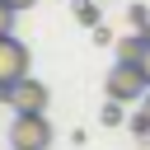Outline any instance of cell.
Segmentation results:
<instances>
[{"label": "cell", "mask_w": 150, "mask_h": 150, "mask_svg": "<svg viewBox=\"0 0 150 150\" xmlns=\"http://www.w3.org/2000/svg\"><path fill=\"white\" fill-rule=\"evenodd\" d=\"M145 94H150V75H145L141 61H117V66L108 70V98L136 103V98H145Z\"/></svg>", "instance_id": "6da1fadb"}, {"label": "cell", "mask_w": 150, "mask_h": 150, "mask_svg": "<svg viewBox=\"0 0 150 150\" xmlns=\"http://www.w3.org/2000/svg\"><path fill=\"white\" fill-rule=\"evenodd\" d=\"M52 145V122L47 112H28L9 122V150H47Z\"/></svg>", "instance_id": "7a4b0ae2"}, {"label": "cell", "mask_w": 150, "mask_h": 150, "mask_svg": "<svg viewBox=\"0 0 150 150\" xmlns=\"http://www.w3.org/2000/svg\"><path fill=\"white\" fill-rule=\"evenodd\" d=\"M47 98H52V94H47V84H42V80H33V75H28V80H19V84H9V89L0 94V103H5V108H14V117L47 112Z\"/></svg>", "instance_id": "3957f363"}, {"label": "cell", "mask_w": 150, "mask_h": 150, "mask_svg": "<svg viewBox=\"0 0 150 150\" xmlns=\"http://www.w3.org/2000/svg\"><path fill=\"white\" fill-rule=\"evenodd\" d=\"M28 66H33V56H28V47L9 33V38H0V94L9 89V84H19V80H28Z\"/></svg>", "instance_id": "277c9868"}, {"label": "cell", "mask_w": 150, "mask_h": 150, "mask_svg": "<svg viewBox=\"0 0 150 150\" xmlns=\"http://www.w3.org/2000/svg\"><path fill=\"white\" fill-rule=\"evenodd\" d=\"M145 47H150V33H127L117 42V61H145Z\"/></svg>", "instance_id": "5b68a950"}, {"label": "cell", "mask_w": 150, "mask_h": 150, "mask_svg": "<svg viewBox=\"0 0 150 150\" xmlns=\"http://www.w3.org/2000/svg\"><path fill=\"white\" fill-rule=\"evenodd\" d=\"M122 117H127V112H122V103H117V98H108V103H103V127H117Z\"/></svg>", "instance_id": "8992f818"}, {"label": "cell", "mask_w": 150, "mask_h": 150, "mask_svg": "<svg viewBox=\"0 0 150 150\" xmlns=\"http://www.w3.org/2000/svg\"><path fill=\"white\" fill-rule=\"evenodd\" d=\"M131 28L136 33H150V9L145 5H131Z\"/></svg>", "instance_id": "52a82bcc"}, {"label": "cell", "mask_w": 150, "mask_h": 150, "mask_svg": "<svg viewBox=\"0 0 150 150\" xmlns=\"http://www.w3.org/2000/svg\"><path fill=\"white\" fill-rule=\"evenodd\" d=\"M14 14H19V9L0 0V38H9V33H14Z\"/></svg>", "instance_id": "ba28073f"}, {"label": "cell", "mask_w": 150, "mask_h": 150, "mask_svg": "<svg viewBox=\"0 0 150 150\" xmlns=\"http://www.w3.org/2000/svg\"><path fill=\"white\" fill-rule=\"evenodd\" d=\"M80 19H84L89 28H98V5H89V0H84V5H80Z\"/></svg>", "instance_id": "9c48e42d"}, {"label": "cell", "mask_w": 150, "mask_h": 150, "mask_svg": "<svg viewBox=\"0 0 150 150\" xmlns=\"http://www.w3.org/2000/svg\"><path fill=\"white\" fill-rule=\"evenodd\" d=\"M131 131H136V136H150V117L136 112V117H131Z\"/></svg>", "instance_id": "30bf717a"}, {"label": "cell", "mask_w": 150, "mask_h": 150, "mask_svg": "<svg viewBox=\"0 0 150 150\" xmlns=\"http://www.w3.org/2000/svg\"><path fill=\"white\" fill-rule=\"evenodd\" d=\"M5 5H14V9H28V5H38V0H5Z\"/></svg>", "instance_id": "8fae6325"}, {"label": "cell", "mask_w": 150, "mask_h": 150, "mask_svg": "<svg viewBox=\"0 0 150 150\" xmlns=\"http://www.w3.org/2000/svg\"><path fill=\"white\" fill-rule=\"evenodd\" d=\"M141 66H145V75H150V47H145V61H141Z\"/></svg>", "instance_id": "7c38bea8"}, {"label": "cell", "mask_w": 150, "mask_h": 150, "mask_svg": "<svg viewBox=\"0 0 150 150\" xmlns=\"http://www.w3.org/2000/svg\"><path fill=\"white\" fill-rule=\"evenodd\" d=\"M141 112H145V117H150V94H145V108H141Z\"/></svg>", "instance_id": "4fadbf2b"}]
</instances>
